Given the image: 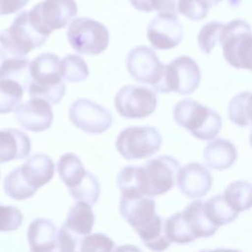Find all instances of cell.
I'll use <instances>...</instances> for the list:
<instances>
[{
  "label": "cell",
  "instance_id": "26",
  "mask_svg": "<svg viewBox=\"0 0 252 252\" xmlns=\"http://www.w3.org/2000/svg\"><path fill=\"white\" fill-rule=\"evenodd\" d=\"M228 118L238 127L251 123V93L241 92L234 95L228 104Z\"/></svg>",
  "mask_w": 252,
  "mask_h": 252
},
{
  "label": "cell",
  "instance_id": "12",
  "mask_svg": "<svg viewBox=\"0 0 252 252\" xmlns=\"http://www.w3.org/2000/svg\"><path fill=\"white\" fill-rule=\"evenodd\" d=\"M126 67L135 81L150 85L153 90L160 82L164 71V64L156 52L146 45H138L129 51Z\"/></svg>",
  "mask_w": 252,
  "mask_h": 252
},
{
  "label": "cell",
  "instance_id": "38",
  "mask_svg": "<svg viewBox=\"0 0 252 252\" xmlns=\"http://www.w3.org/2000/svg\"><path fill=\"white\" fill-rule=\"evenodd\" d=\"M131 5L141 12L157 11L158 0H129Z\"/></svg>",
  "mask_w": 252,
  "mask_h": 252
},
{
  "label": "cell",
  "instance_id": "28",
  "mask_svg": "<svg viewBox=\"0 0 252 252\" xmlns=\"http://www.w3.org/2000/svg\"><path fill=\"white\" fill-rule=\"evenodd\" d=\"M205 207L210 219L219 227L233 221L239 215L225 203L221 194L211 197L205 202Z\"/></svg>",
  "mask_w": 252,
  "mask_h": 252
},
{
  "label": "cell",
  "instance_id": "2",
  "mask_svg": "<svg viewBox=\"0 0 252 252\" xmlns=\"http://www.w3.org/2000/svg\"><path fill=\"white\" fill-rule=\"evenodd\" d=\"M173 119L192 136L204 141L216 138L221 128V118L217 111L190 98L174 105Z\"/></svg>",
  "mask_w": 252,
  "mask_h": 252
},
{
  "label": "cell",
  "instance_id": "23",
  "mask_svg": "<svg viewBox=\"0 0 252 252\" xmlns=\"http://www.w3.org/2000/svg\"><path fill=\"white\" fill-rule=\"evenodd\" d=\"M57 171L68 189L79 185L87 173L81 159L73 153H66L61 156L57 162Z\"/></svg>",
  "mask_w": 252,
  "mask_h": 252
},
{
  "label": "cell",
  "instance_id": "27",
  "mask_svg": "<svg viewBox=\"0 0 252 252\" xmlns=\"http://www.w3.org/2000/svg\"><path fill=\"white\" fill-rule=\"evenodd\" d=\"M25 89L10 79H0V114L15 111L20 105Z\"/></svg>",
  "mask_w": 252,
  "mask_h": 252
},
{
  "label": "cell",
  "instance_id": "30",
  "mask_svg": "<svg viewBox=\"0 0 252 252\" xmlns=\"http://www.w3.org/2000/svg\"><path fill=\"white\" fill-rule=\"evenodd\" d=\"M62 79L71 83H80L89 76V68L86 61L78 55L68 54L60 60Z\"/></svg>",
  "mask_w": 252,
  "mask_h": 252
},
{
  "label": "cell",
  "instance_id": "17",
  "mask_svg": "<svg viewBox=\"0 0 252 252\" xmlns=\"http://www.w3.org/2000/svg\"><path fill=\"white\" fill-rule=\"evenodd\" d=\"M19 168L25 183L34 192L48 183L54 175V162L45 154L31 156Z\"/></svg>",
  "mask_w": 252,
  "mask_h": 252
},
{
  "label": "cell",
  "instance_id": "37",
  "mask_svg": "<svg viewBox=\"0 0 252 252\" xmlns=\"http://www.w3.org/2000/svg\"><path fill=\"white\" fill-rule=\"evenodd\" d=\"M29 0H0V16L19 12L28 4Z\"/></svg>",
  "mask_w": 252,
  "mask_h": 252
},
{
  "label": "cell",
  "instance_id": "35",
  "mask_svg": "<svg viewBox=\"0 0 252 252\" xmlns=\"http://www.w3.org/2000/svg\"><path fill=\"white\" fill-rule=\"evenodd\" d=\"M23 222V214L15 206L0 204V231H13Z\"/></svg>",
  "mask_w": 252,
  "mask_h": 252
},
{
  "label": "cell",
  "instance_id": "16",
  "mask_svg": "<svg viewBox=\"0 0 252 252\" xmlns=\"http://www.w3.org/2000/svg\"><path fill=\"white\" fill-rule=\"evenodd\" d=\"M176 182L180 192L188 198H202L210 191L213 178L210 171L201 163L189 162L179 168Z\"/></svg>",
  "mask_w": 252,
  "mask_h": 252
},
{
  "label": "cell",
  "instance_id": "33",
  "mask_svg": "<svg viewBox=\"0 0 252 252\" xmlns=\"http://www.w3.org/2000/svg\"><path fill=\"white\" fill-rule=\"evenodd\" d=\"M114 241L104 233H93L83 238L80 252H114Z\"/></svg>",
  "mask_w": 252,
  "mask_h": 252
},
{
  "label": "cell",
  "instance_id": "36",
  "mask_svg": "<svg viewBox=\"0 0 252 252\" xmlns=\"http://www.w3.org/2000/svg\"><path fill=\"white\" fill-rule=\"evenodd\" d=\"M82 239L71 234L63 225L57 231L56 252H80Z\"/></svg>",
  "mask_w": 252,
  "mask_h": 252
},
{
  "label": "cell",
  "instance_id": "41",
  "mask_svg": "<svg viewBox=\"0 0 252 252\" xmlns=\"http://www.w3.org/2000/svg\"><path fill=\"white\" fill-rule=\"evenodd\" d=\"M7 53L5 51H3L2 49H0V68H1V65L3 63V61L7 58Z\"/></svg>",
  "mask_w": 252,
  "mask_h": 252
},
{
  "label": "cell",
  "instance_id": "11",
  "mask_svg": "<svg viewBox=\"0 0 252 252\" xmlns=\"http://www.w3.org/2000/svg\"><path fill=\"white\" fill-rule=\"evenodd\" d=\"M70 121L88 134H101L112 125L111 112L104 106L87 98H78L69 108Z\"/></svg>",
  "mask_w": 252,
  "mask_h": 252
},
{
  "label": "cell",
  "instance_id": "15",
  "mask_svg": "<svg viewBox=\"0 0 252 252\" xmlns=\"http://www.w3.org/2000/svg\"><path fill=\"white\" fill-rule=\"evenodd\" d=\"M15 111L19 124L32 132L45 131L53 121L51 104L42 98L32 97L20 103Z\"/></svg>",
  "mask_w": 252,
  "mask_h": 252
},
{
  "label": "cell",
  "instance_id": "31",
  "mask_svg": "<svg viewBox=\"0 0 252 252\" xmlns=\"http://www.w3.org/2000/svg\"><path fill=\"white\" fill-rule=\"evenodd\" d=\"M3 187L5 193L9 197L18 201L29 199L32 197L35 193L25 183V181L21 177L18 167L10 171L5 176Z\"/></svg>",
  "mask_w": 252,
  "mask_h": 252
},
{
  "label": "cell",
  "instance_id": "1",
  "mask_svg": "<svg viewBox=\"0 0 252 252\" xmlns=\"http://www.w3.org/2000/svg\"><path fill=\"white\" fill-rule=\"evenodd\" d=\"M29 71V95L42 98L50 104L60 102L66 94V86L62 79L59 57L53 53H41L30 62Z\"/></svg>",
  "mask_w": 252,
  "mask_h": 252
},
{
  "label": "cell",
  "instance_id": "3",
  "mask_svg": "<svg viewBox=\"0 0 252 252\" xmlns=\"http://www.w3.org/2000/svg\"><path fill=\"white\" fill-rule=\"evenodd\" d=\"M219 42L225 61L236 69L251 70L252 36L249 24L243 20H233L223 24Z\"/></svg>",
  "mask_w": 252,
  "mask_h": 252
},
{
  "label": "cell",
  "instance_id": "14",
  "mask_svg": "<svg viewBox=\"0 0 252 252\" xmlns=\"http://www.w3.org/2000/svg\"><path fill=\"white\" fill-rule=\"evenodd\" d=\"M119 212L138 234L149 228L159 217L156 214L155 200L147 196H121Z\"/></svg>",
  "mask_w": 252,
  "mask_h": 252
},
{
  "label": "cell",
  "instance_id": "10",
  "mask_svg": "<svg viewBox=\"0 0 252 252\" xmlns=\"http://www.w3.org/2000/svg\"><path fill=\"white\" fill-rule=\"evenodd\" d=\"M156 93L143 86L127 85L115 94L114 106L124 118L136 119L150 116L157 107Z\"/></svg>",
  "mask_w": 252,
  "mask_h": 252
},
{
  "label": "cell",
  "instance_id": "34",
  "mask_svg": "<svg viewBox=\"0 0 252 252\" xmlns=\"http://www.w3.org/2000/svg\"><path fill=\"white\" fill-rule=\"evenodd\" d=\"M211 7L206 0H179L178 13L191 21H201L207 17Z\"/></svg>",
  "mask_w": 252,
  "mask_h": 252
},
{
  "label": "cell",
  "instance_id": "19",
  "mask_svg": "<svg viewBox=\"0 0 252 252\" xmlns=\"http://www.w3.org/2000/svg\"><path fill=\"white\" fill-rule=\"evenodd\" d=\"M28 242L32 252H55L57 229L48 219L37 218L33 220L27 231Z\"/></svg>",
  "mask_w": 252,
  "mask_h": 252
},
{
  "label": "cell",
  "instance_id": "22",
  "mask_svg": "<svg viewBox=\"0 0 252 252\" xmlns=\"http://www.w3.org/2000/svg\"><path fill=\"white\" fill-rule=\"evenodd\" d=\"M94 223V215L92 206L78 202L72 206L68 212L67 219L62 224L71 234L83 240L89 235Z\"/></svg>",
  "mask_w": 252,
  "mask_h": 252
},
{
  "label": "cell",
  "instance_id": "29",
  "mask_svg": "<svg viewBox=\"0 0 252 252\" xmlns=\"http://www.w3.org/2000/svg\"><path fill=\"white\" fill-rule=\"evenodd\" d=\"M68 190L70 195L77 202H82L93 206L96 203L99 197L100 185L96 177L93 173L87 171L86 176L84 177L82 182L76 187Z\"/></svg>",
  "mask_w": 252,
  "mask_h": 252
},
{
  "label": "cell",
  "instance_id": "25",
  "mask_svg": "<svg viewBox=\"0 0 252 252\" xmlns=\"http://www.w3.org/2000/svg\"><path fill=\"white\" fill-rule=\"evenodd\" d=\"M30 60L27 57H7L0 68V79H10L19 83L25 91L30 83Z\"/></svg>",
  "mask_w": 252,
  "mask_h": 252
},
{
  "label": "cell",
  "instance_id": "39",
  "mask_svg": "<svg viewBox=\"0 0 252 252\" xmlns=\"http://www.w3.org/2000/svg\"><path fill=\"white\" fill-rule=\"evenodd\" d=\"M114 252H142V250L137 246L131 244H124L119 247H116Z\"/></svg>",
  "mask_w": 252,
  "mask_h": 252
},
{
  "label": "cell",
  "instance_id": "32",
  "mask_svg": "<svg viewBox=\"0 0 252 252\" xmlns=\"http://www.w3.org/2000/svg\"><path fill=\"white\" fill-rule=\"evenodd\" d=\"M222 27L223 23L219 21L210 22L202 27L198 33L197 40L199 48L203 53L210 54L212 52L215 45L219 42Z\"/></svg>",
  "mask_w": 252,
  "mask_h": 252
},
{
  "label": "cell",
  "instance_id": "6",
  "mask_svg": "<svg viewBox=\"0 0 252 252\" xmlns=\"http://www.w3.org/2000/svg\"><path fill=\"white\" fill-rule=\"evenodd\" d=\"M201 71L198 64L189 56L182 55L164 65V71L160 82L154 89L157 93H177L190 94L199 87Z\"/></svg>",
  "mask_w": 252,
  "mask_h": 252
},
{
  "label": "cell",
  "instance_id": "5",
  "mask_svg": "<svg viewBox=\"0 0 252 252\" xmlns=\"http://www.w3.org/2000/svg\"><path fill=\"white\" fill-rule=\"evenodd\" d=\"M67 39L72 48L85 55H97L109 43L107 28L91 18L81 17L73 20L67 30Z\"/></svg>",
  "mask_w": 252,
  "mask_h": 252
},
{
  "label": "cell",
  "instance_id": "20",
  "mask_svg": "<svg viewBox=\"0 0 252 252\" xmlns=\"http://www.w3.org/2000/svg\"><path fill=\"white\" fill-rule=\"evenodd\" d=\"M31 148V140L24 132L15 128L0 130V163L27 158Z\"/></svg>",
  "mask_w": 252,
  "mask_h": 252
},
{
  "label": "cell",
  "instance_id": "13",
  "mask_svg": "<svg viewBox=\"0 0 252 252\" xmlns=\"http://www.w3.org/2000/svg\"><path fill=\"white\" fill-rule=\"evenodd\" d=\"M147 36L154 48L167 50L180 43L183 37V28L176 15L158 13L150 22Z\"/></svg>",
  "mask_w": 252,
  "mask_h": 252
},
{
  "label": "cell",
  "instance_id": "24",
  "mask_svg": "<svg viewBox=\"0 0 252 252\" xmlns=\"http://www.w3.org/2000/svg\"><path fill=\"white\" fill-rule=\"evenodd\" d=\"M225 203L236 213L248 210L252 205L251 184L246 181L230 183L221 194Z\"/></svg>",
  "mask_w": 252,
  "mask_h": 252
},
{
  "label": "cell",
  "instance_id": "40",
  "mask_svg": "<svg viewBox=\"0 0 252 252\" xmlns=\"http://www.w3.org/2000/svg\"><path fill=\"white\" fill-rule=\"evenodd\" d=\"M199 252H241L237 249H226V248H217L214 250H201Z\"/></svg>",
  "mask_w": 252,
  "mask_h": 252
},
{
  "label": "cell",
  "instance_id": "21",
  "mask_svg": "<svg viewBox=\"0 0 252 252\" xmlns=\"http://www.w3.org/2000/svg\"><path fill=\"white\" fill-rule=\"evenodd\" d=\"M237 158V150L228 140L217 138L205 147L204 159L206 164L216 170H223L230 167Z\"/></svg>",
  "mask_w": 252,
  "mask_h": 252
},
{
  "label": "cell",
  "instance_id": "9",
  "mask_svg": "<svg viewBox=\"0 0 252 252\" xmlns=\"http://www.w3.org/2000/svg\"><path fill=\"white\" fill-rule=\"evenodd\" d=\"M77 13L75 0H43L28 11V16L33 28L48 37L55 30L65 28Z\"/></svg>",
  "mask_w": 252,
  "mask_h": 252
},
{
  "label": "cell",
  "instance_id": "42",
  "mask_svg": "<svg viewBox=\"0 0 252 252\" xmlns=\"http://www.w3.org/2000/svg\"><path fill=\"white\" fill-rule=\"evenodd\" d=\"M211 6H213V5H217V4H219L221 0H206Z\"/></svg>",
  "mask_w": 252,
  "mask_h": 252
},
{
  "label": "cell",
  "instance_id": "18",
  "mask_svg": "<svg viewBox=\"0 0 252 252\" xmlns=\"http://www.w3.org/2000/svg\"><path fill=\"white\" fill-rule=\"evenodd\" d=\"M180 213L189 232L195 240L197 238L210 237L214 235L219 228L210 219L206 211L205 202L202 200L193 201Z\"/></svg>",
  "mask_w": 252,
  "mask_h": 252
},
{
  "label": "cell",
  "instance_id": "8",
  "mask_svg": "<svg viewBox=\"0 0 252 252\" xmlns=\"http://www.w3.org/2000/svg\"><path fill=\"white\" fill-rule=\"evenodd\" d=\"M47 38L31 24L28 11L18 14L11 26L0 32V44L12 56L24 57L32 49L42 46Z\"/></svg>",
  "mask_w": 252,
  "mask_h": 252
},
{
  "label": "cell",
  "instance_id": "7",
  "mask_svg": "<svg viewBox=\"0 0 252 252\" xmlns=\"http://www.w3.org/2000/svg\"><path fill=\"white\" fill-rule=\"evenodd\" d=\"M161 143V135L156 127L131 126L119 133L115 147L125 159H141L158 153Z\"/></svg>",
  "mask_w": 252,
  "mask_h": 252
},
{
  "label": "cell",
  "instance_id": "4",
  "mask_svg": "<svg viewBox=\"0 0 252 252\" xmlns=\"http://www.w3.org/2000/svg\"><path fill=\"white\" fill-rule=\"evenodd\" d=\"M179 161L171 156H160L140 166V190L144 196L155 197L169 191L176 183Z\"/></svg>",
  "mask_w": 252,
  "mask_h": 252
}]
</instances>
